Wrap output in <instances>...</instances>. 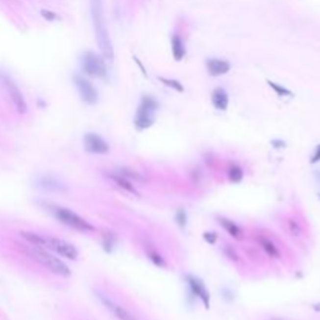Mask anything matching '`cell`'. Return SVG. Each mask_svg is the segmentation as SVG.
<instances>
[{
    "instance_id": "obj_1",
    "label": "cell",
    "mask_w": 320,
    "mask_h": 320,
    "mask_svg": "<svg viewBox=\"0 0 320 320\" xmlns=\"http://www.w3.org/2000/svg\"><path fill=\"white\" fill-rule=\"evenodd\" d=\"M21 238L25 242L33 244V246L50 250L52 253L58 255L60 258L69 259V261L78 259L77 247H75L74 244L61 239V238H56V236L43 234V233H38V231H21Z\"/></svg>"
},
{
    "instance_id": "obj_2",
    "label": "cell",
    "mask_w": 320,
    "mask_h": 320,
    "mask_svg": "<svg viewBox=\"0 0 320 320\" xmlns=\"http://www.w3.org/2000/svg\"><path fill=\"white\" fill-rule=\"evenodd\" d=\"M21 251L25 256H28L31 261H35V263H38L39 266H43L44 269H47L49 272H52L56 276L69 278L72 275V271L69 269V266H67L60 256L52 253V251L47 250V248L33 246V244H28V242H24L21 246Z\"/></svg>"
},
{
    "instance_id": "obj_3",
    "label": "cell",
    "mask_w": 320,
    "mask_h": 320,
    "mask_svg": "<svg viewBox=\"0 0 320 320\" xmlns=\"http://www.w3.org/2000/svg\"><path fill=\"white\" fill-rule=\"evenodd\" d=\"M91 18H92V27H94V35H96V41L100 49V53L103 55L106 61L113 63L114 47H113L111 38H109V33L106 28L102 0H91Z\"/></svg>"
},
{
    "instance_id": "obj_4",
    "label": "cell",
    "mask_w": 320,
    "mask_h": 320,
    "mask_svg": "<svg viewBox=\"0 0 320 320\" xmlns=\"http://www.w3.org/2000/svg\"><path fill=\"white\" fill-rule=\"evenodd\" d=\"M39 205L43 206L49 214H52L58 222H61L63 225H66L67 228L75 230L78 233H96V226L91 222H88L85 217H81L80 214H77L72 209L66 208L63 205L58 203H52V201H39Z\"/></svg>"
},
{
    "instance_id": "obj_5",
    "label": "cell",
    "mask_w": 320,
    "mask_h": 320,
    "mask_svg": "<svg viewBox=\"0 0 320 320\" xmlns=\"http://www.w3.org/2000/svg\"><path fill=\"white\" fill-rule=\"evenodd\" d=\"M81 71L83 75L92 78H102L105 80L108 77V66L106 60L103 58L102 53H96V52H85L81 55Z\"/></svg>"
},
{
    "instance_id": "obj_6",
    "label": "cell",
    "mask_w": 320,
    "mask_h": 320,
    "mask_svg": "<svg viewBox=\"0 0 320 320\" xmlns=\"http://www.w3.org/2000/svg\"><path fill=\"white\" fill-rule=\"evenodd\" d=\"M0 85H2V88L5 89L13 108L16 109V113H19V114L27 113V109H28L27 100H25L22 91L19 89L18 85H16L13 77L10 74H6L5 71H0Z\"/></svg>"
},
{
    "instance_id": "obj_7",
    "label": "cell",
    "mask_w": 320,
    "mask_h": 320,
    "mask_svg": "<svg viewBox=\"0 0 320 320\" xmlns=\"http://www.w3.org/2000/svg\"><path fill=\"white\" fill-rule=\"evenodd\" d=\"M74 83H75V88H77L80 98L85 102L86 105H96L98 102V91L94 86L86 75H81V74H75L74 75Z\"/></svg>"
},
{
    "instance_id": "obj_8",
    "label": "cell",
    "mask_w": 320,
    "mask_h": 320,
    "mask_svg": "<svg viewBox=\"0 0 320 320\" xmlns=\"http://www.w3.org/2000/svg\"><path fill=\"white\" fill-rule=\"evenodd\" d=\"M184 280H186V286L191 292V295L198 298L201 303H203V306L206 309H209V306H211V297H209V292L206 289L205 283L201 281L198 276L192 275V273H188L186 276H184Z\"/></svg>"
},
{
    "instance_id": "obj_9",
    "label": "cell",
    "mask_w": 320,
    "mask_h": 320,
    "mask_svg": "<svg viewBox=\"0 0 320 320\" xmlns=\"http://www.w3.org/2000/svg\"><path fill=\"white\" fill-rule=\"evenodd\" d=\"M96 295L100 300V303L111 313L117 320H138L134 317L128 309H125L123 306H121L119 303H116L113 298H109L106 294H103L102 291H96Z\"/></svg>"
},
{
    "instance_id": "obj_10",
    "label": "cell",
    "mask_w": 320,
    "mask_h": 320,
    "mask_svg": "<svg viewBox=\"0 0 320 320\" xmlns=\"http://www.w3.org/2000/svg\"><path fill=\"white\" fill-rule=\"evenodd\" d=\"M83 146H85V150L89 151V153L94 155H106L109 153V144L100 136L97 133H86L85 138H83Z\"/></svg>"
},
{
    "instance_id": "obj_11",
    "label": "cell",
    "mask_w": 320,
    "mask_h": 320,
    "mask_svg": "<svg viewBox=\"0 0 320 320\" xmlns=\"http://www.w3.org/2000/svg\"><path fill=\"white\" fill-rule=\"evenodd\" d=\"M102 173L106 176L109 181L114 184V186H117L119 189H122V191H125V192H128V194H133V196H139L136 184H134L133 181H130L128 178H125V176L121 175L117 171H103Z\"/></svg>"
},
{
    "instance_id": "obj_12",
    "label": "cell",
    "mask_w": 320,
    "mask_h": 320,
    "mask_svg": "<svg viewBox=\"0 0 320 320\" xmlns=\"http://www.w3.org/2000/svg\"><path fill=\"white\" fill-rule=\"evenodd\" d=\"M256 242H258L259 248L263 250L269 258L281 259V250H280V247L276 246V242L271 238V236H267L264 233H258L256 234Z\"/></svg>"
},
{
    "instance_id": "obj_13",
    "label": "cell",
    "mask_w": 320,
    "mask_h": 320,
    "mask_svg": "<svg viewBox=\"0 0 320 320\" xmlns=\"http://www.w3.org/2000/svg\"><path fill=\"white\" fill-rule=\"evenodd\" d=\"M206 71L211 77H222L231 71L230 61L222 60V58H208L206 60Z\"/></svg>"
},
{
    "instance_id": "obj_14",
    "label": "cell",
    "mask_w": 320,
    "mask_h": 320,
    "mask_svg": "<svg viewBox=\"0 0 320 320\" xmlns=\"http://www.w3.org/2000/svg\"><path fill=\"white\" fill-rule=\"evenodd\" d=\"M216 221L226 231V234H228L230 238H233L236 241L244 239V230L233 221V219H228V217H225V216H216Z\"/></svg>"
},
{
    "instance_id": "obj_15",
    "label": "cell",
    "mask_w": 320,
    "mask_h": 320,
    "mask_svg": "<svg viewBox=\"0 0 320 320\" xmlns=\"http://www.w3.org/2000/svg\"><path fill=\"white\" fill-rule=\"evenodd\" d=\"M134 127H136L138 131H144L147 128H150L151 125L155 123V113H150L147 109L138 106L136 109V114H134V119H133Z\"/></svg>"
},
{
    "instance_id": "obj_16",
    "label": "cell",
    "mask_w": 320,
    "mask_h": 320,
    "mask_svg": "<svg viewBox=\"0 0 320 320\" xmlns=\"http://www.w3.org/2000/svg\"><path fill=\"white\" fill-rule=\"evenodd\" d=\"M211 103L217 111H226V108H228V103H230V96L225 88L217 86L216 89H213Z\"/></svg>"
},
{
    "instance_id": "obj_17",
    "label": "cell",
    "mask_w": 320,
    "mask_h": 320,
    "mask_svg": "<svg viewBox=\"0 0 320 320\" xmlns=\"http://www.w3.org/2000/svg\"><path fill=\"white\" fill-rule=\"evenodd\" d=\"M284 228L292 239H301L305 236V228L295 216H289L284 219Z\"/></svg>"
},
{
    "instance_id": "obj_18",
    "label": "cell",
    "mask_w": 320,
    "mask_h": 320,
    "mask_svg": "<svg viewBox=\"0 0 320 320\" xmlns=\"http://www.w3.org/2000/svg\"><path fill=\"white\" fill-rule=\"evenodd\" d=\"M171 50L175 61H183V58L186 56V44L178 31H175L171 38Z\"/></svg>"
},
{
    "instance_id": "obj_19",
    "label": "cell",
    "mask_w": 320,
    "mask_h": 320,
    "mask_svg": "<svg viewBox=\"0 0 320 320\" xmlns=\"http://www.w3.org/2000/svg\"><path fill=\"white\" fill-rule=\"evenodd\" d=\"M144 251H146L147 259H150L155 266L163 267V269L167 267V261H166V258L161 255V251H159V250L153 246V244H144Z\"/></svg>"
},
{
    "instance_id": "obj_20",
    "label": "cell",
    "mask_w": 320,
    "mask_h": 320,
    "mask_svg": "<svg viewBox=\"0 0 320 320\" xmlns=\"http://www.w3.org/2000/svg\"><path fill=\"white\" fill-rule=\"evenodd\" d=\"M38 186L44 191H63L64 186L61 184V181H58L53 176H49V175H44L41 176L38 180Z\"/></svg>"
},
{
    "instance_id": "obj_21",
    "label": "cell",
    "mask_w": 320,
    "mask_h": 320,
    "mask_svg": "<svg viewBox=\"0 0 320 320\" xmlns=\"http://www.w3.org/2000/svg\"><path fill=\"white\" fill-rule=\"evenodd\" d=\"M226 176H228L230 183L238 184L244 180V169L238 163H230L228 169H226Z\"/></svg>"
},
{
    "instance_id": "obj_22",
    "label": "cell",
    "mask_w": 320,
    "mask_h": 320,
    "mask_svg": "<svg viewBox=\"0 0 320 320\" xmlns=\"http://www.w3.org/2000/svg\"><path fill=\"white\" fill-rule=\"evenodd\" d=\"M139 106L144 108V109H147V111H150V113H155V114H156V111L159 109V102H158V100H156L153 96H148V94H147V96H142Z\"/></svg>"
},
{
    "instance_id": "obj_23",
    "label": "cell",
    "mask_w": 320,
    "mask_h": 320,
    "mask_svg": "<svg viewBox=\"0 0 320 320\" xmlns=\"http://www.w3.org/2000/svg\"><path fill=\"white\" fill-rule=\"evenodd\" d=\"M117 172H119L121 175H123L125 178H128L130 181H133L134 184H138V183L146 181V178H144V176H142L141 173H138L136 171H131V169H128V167H119V169H117Z\"/></svg>"
},
{
    "instance_id": "obj_24",
    "label": "cell",
    "mask_w": 320,
    "mask_h": 320,
    "mask_svg": "<svg viewBox=\"0 0 320 320\" xmlns=\"http://www.w3.org/2000/svg\"><path fill=\"white\" fill-rule=\"evenodd\" d=\"M175 222H176V225L180 226V228H186V225H188V213H186V209H183V208L176 209Z\"/></svg>"
},
{
    "instance_id": "obj_25",
    "label": "cell",
    "mask_w": 320,
    "mask_h": 320,
    "mask_svg": "<svg viewBox=\"0 0 320 320\" xmlns=\"http://www.w3.org/2000/svg\"><path fill=\"white\" fill-rule=\"evenodd\" d=\"M159 81L164 83V85H166L167 88H172V89H175L176 92H183V91H184V86L181 85V83H180L178 80H172V78L159 77Z\"/></svg>"
},
{
    "instance_id": "obj_26",
    "label": "cell",
    "mask_w": 320,
    "mask_h": 320,
    "mask_svg": "<svg viewBox=\"0 0 320 320\" xmlns=\"http://www.w3.org/2000/svg\"><path fill=\"white\" fill-rule=\"evenodd\" d=\"M269 86H271L276 92L278 97H292V92L288 88L278 85V83H275V81H269Z\"/></svg>"
},
{
    "instance_id": "obj_27",
    "label": "cell",
    "mask_w": 320,
    "mask_h": 320,
    "mask_svg": "<svg viewBox=\"0 0 320 320\" xmlns=\"http://www.w3.org/2000/svg\"><path fill=\"white\" fill-rule=\"evenodd\" d=\"M222 251H223V255L228 258L230 261H233V263H239V255H238V251L234 250V247H231V246H223V248H222Z\"/></svg>"
},
{
    "instance_id": "obj_28",
    "label": "cell",
    "mask_w": 320,
    "mask_h": 320,
    "mask_svg": "<svg viewBox=\"0 0 320 320\" xmlns=\"http://www.w3.org/2000/svg\"><path fill=\"white\" fill-rule=\"evenodd\" d=\"M102 244H103V247H105L106 251H111V250L114 248V246H116V238H114V234H109V233L103 234V241H102Z\"/></svg>"
},
{
    "instance_id": "obj_29",
    "label": "cell",
    "mask_w": 320,
    "mask_h": 320,
    "mask_svg": "<svg viewBox=\"0 0 320 320\" xmlns=\"http://www.w3.org/2000/svg\"><path fill=\"white\" fill-rule=\"evenodd\" d=\"M41 16H43V18H44L46 21H49V22L58 21V14L53 13V11H50V10H43V11H41Z\"/></svg>"
},
{
    "instance_id": "obj_30",
    "label": "cell",
    "mask_w": 320,
    "mask_h": 320,
    "mask_svg": "<svg viewBox=\"0 0 320 320\" xmlns=\"http://www.w3.org/2000/svg\"><path fill=\"white\" fill-rule=\"evenodd\" d=\"M203 238L209 244H216L217 242V233H214V231H205L203 233Z\"/></svg>"
},
{
    "instance_id": "obj_31",
    "label": "cell",
    "mask_w": 320,
    "mask_h": 320,
    "mask_svg": "<svg viewBox=\"0 0 320 320\" xmlns=\"http://www.w3.org/2000/svg\"><path fill=\"white\" fill-rule=\"evenodd\" d=\"M319 161H320V144L316 147L313 156H311V163H313V164H316V163H319Z\"/></svg>"
},
{
    "instance_id": "obj_32",
    "label": "cell",
    "mask_w": 320,
    "mask_h": 320,
    "mask_svg": "<svg viewBox=\"0 0 320 320\" xmlns=\"http://www.w3.org/2000/svg\"><path fill=\"white\" fill-rule=\"evenodd\" d=\"M272 144H273V146H276V148H281V147H284V142H283V141H272Z\"/></svg>"
},
{
    "instance_id": "obj_33",
    "label": "cell",
    "mask_w": 320,
    "mask_h": 320,
    "mask_svg": "<svg viewBox=\"0 0 320 320\" xmlns=\"http://www.w3.org/2000/svg\"><path fill=\"white\" fill-rule=\"evenodd\" d=\"M272 320H283V319H272Z\"/></svg>"
}]
</instances>
